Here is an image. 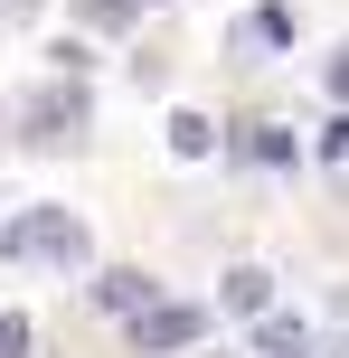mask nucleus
Here are the masks:
<instances>
[{
    "label": "nucleus",
    "instance_id": "6",
    "mask_svg": "<svg viewBox=\"0 0 349 358\" xmlns=\"http://www.w3.org/2000/svg\"><path fill=\"white\" fill-rule=\"evenodd\" d=\"M264 302H274V273H264V264H236V273H227V311L264 321Z\"/></svg>",
    "mask_w": 349,
    "mask_h": 358
},
{
    "label": "nucleus",
    "instance_id": "5",
    "mask_svg": "<svg viewBox=\"0 0 349 358\" xmlns=\"http://www.w3.org/2000/svg\"><path fill=\"white\" fill-rule=\"evenodd\" d=\"M255 358H312V330L283 321V311H264V321H255Z\"/></svg>",
    "mask_w": 349,
    "mask_h": 358
},
{
    "label": "nucleus",
    "instance_id": "4",
    "mask_svg": "<svg viewBox=\"0 0 349 358\" xmlns=\"http://www.w3.org/2000/svg\"><path fill=\"white\" fill-rule=\"evenodd\" d=\"M151 302H161V283H151L142 264H113L104 283H94V311H113V321H142Z\"/></svg>",
    "mask_w": 349,
    "mask_h": 358
},
{
    "label": "nucleus",
    "instance_id": "2",
    "mask_svg": "<svg viewBox=\"0 0 349 358\" xmlns=\"http://www.w3.org/2000/svg\"><path fill=\"white\" fill-rule=\"evenodd\" d=\"M85 85H38L29 94V104H19V142H57V151H66V142H85Z\"/></svg>",
    "mask_w": 349,
    "mask_h": 358
},
{
    "label": "nucleus",
    "instance_id": "7",
    "mask_svg": "<svg viewBox=\"0 0 349 358\" xmlns=\"http://www.w3.org/2000/svg\"><path fill=\"white\" fill-rule=\"evenodd\" d=\"M236 151H245L255 170H283V161H293V132H283V123H245V132H236Z\"/></svg>",
    "mask_w": 349,
    "mask_h": 358
},
{
    "label": "nucleus",
    "instance_id": "8",
    "mask_svg": "<svg viewBox=\"0 0 349 358\" xmlns=\"http://www.w3.org/2000/svg\"><path fill=\"white\" fill-rule=\"evenodd\" d=\"M170 151H180V161H208V151H218V123H208V113H170Z\"/></svg>",
    "mask_w": 349,
    "mask_h": 358
},
{
    "label": "nucleus",
    "instance_id": "9",
    "mask_svg": "<svg viewBox=\"0 0 349 358\" xmlns=\"http://www.w3.org/2000/svg\"><path fill=\"white\" fill-rule=\"evenodd\" d=\"M283 38H293V10H255L245 19V48H283Z\"/></svg>",
    "mask_w": 349,
    "mask_h": 358
},
{
    "label": "nucleus",
    "instance_id": "11",
    "mask_svg": "<svg viewBox=\"0 0 349 358\" xmlns=\"http://www.w3.org/2000/svg\"><path fill=\"white\" fill-rule=\"evenodd\" d=\"M76 10H85L94 29H132V0H76Z\"/></svg>",
    "mask_w": 349,
    "mask_h": 358
},
{
    "label": "nucleus",
    "instance_id": "1",
    "mask_svg": "<svg viewBox=\"0 0 349 358\" xmlns=\"http://www.w3.org/2000/svg\"><path fill=\"white\" fill-rule=\"evenodd\" d=\"M0 255H10V264H48V273H85L94 236H85L76 208H29L19 227H0Z\"/></svg>",
    "mask_w": 349,
    "mask_h": 358
},
{
    "label": "nucleus",
    "instance_id": "13",
    "mask_svg": "<svg viewBox=\"0 0 349 358\" xmlns=\"http://www.w3.org/2000/svg\"><path fill=\"white\" fill-rule=\"evenodd\" d=\"M331 94H340V104H349V48H340V66H331Z\"/></svg>",
    "mask_w": 349,
    "mask_h": 358
},
{
    "label": "nucleus",
    "instance_id": "12",
    "mask_svg": "<svg viewBox=\"0 0 349 358\" xmlns=\"http://www.w3.org/2000/svg\"><path fill=\"white\" fill-rule=\"evenodd\" d=\"M312 151H321V161H349V113H331V132H321Z\"/></svg>",
    "mask_w": 349,
    "mask_h": 358
},
{
    "label": "nucleus",
    "instance_id": "14",
    "mask_svg": "<svg viewBox=\"0 0 349 358\" xmlns=\"http://www.w3.org/2000/svg\"><path fill=\"white\" fill-rule=\"evenodd\" d=\"M132 10H142V0H132Z\"/></svg>",
    "mask_w": 349,
    "mask_h": 358
},
{
    "label": "nucleus",
    "instance_id": "10",
    "mask_svg": "<svg viewBox=\"0 0 349 358\" xmlns=\"http://www.w3.org/2000/svg\"><path fill=\"white\" fill-rule=\"evenodd\" d=\"M0 358H38V330H29V311H0Z\"/></svg>",
    "mask_w": 349,
    "mask_h": 358
},
{
    "label": "nucleus",
    "instance_id": "3",
    "mask_svg": "<svg viewBox=\"0 0 349 358\" xmlns=\"http://www.w3.org/2000/svg\"><path fill=\"white\" fill-rule=\"evenodd\" d=\"M123 330H132V358H180V349L208 340V311L199 302H151L142 321H123Z\"/></svg>",
    "mask_w": 349,
    "mask_h": 358
}]
</instances>
